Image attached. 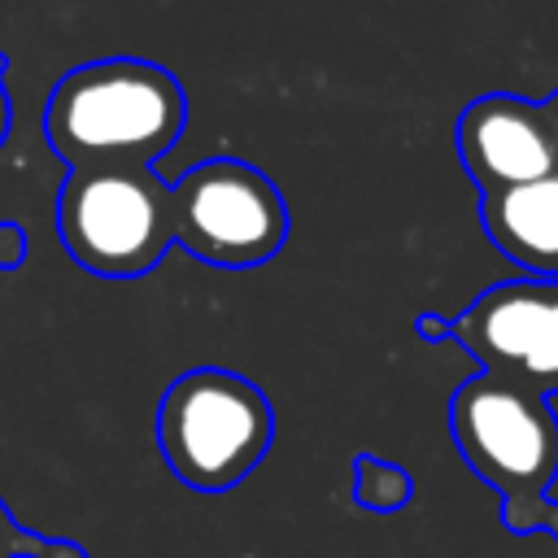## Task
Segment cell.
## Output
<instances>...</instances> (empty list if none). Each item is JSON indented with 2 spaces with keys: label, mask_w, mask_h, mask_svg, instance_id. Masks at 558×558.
<instances>
[{
  "label": "cell",
  "mask_w": 558,
  "mask_h": 558,
  "mask_svg": "<svg viewBox=\"0 0 558 558\" xmlns=\"http://www.w3.org/2000/svg\"><path fill=\"white\" fill-rule=\"evenodd\" d=\"M187 126L183 83L140 57H100L57 78L44 105V135L65 170L153 166Z\"/></svg>",
  "instance_id": "obj_1"
},
{
  "label": "cell",
  "mask_w": 558,
  "mask_h": 558,
  "mask_svg": "<svg viewBox=\"0 0 558 558\" xmlns=\"http://www.w3.org/2000/svg\"><path fill=\"white\" fill-rule=\"evenodd\" d=\"M545 113H549V126H554V140H558V92L545 96Z\"/></svg>",
  "instance_id": "obj_14"
},
{
  "label": "cell",
  "mask_w": 558,
  "mask_h": 558,
  "mask_svg": "<svg viewBox=\"0 0 558 558\" xmlns=\"http://www.w3.org/2000/svg\"><path fill=\"white\" fill-rule=\"evenodd\" d=\"M480 227L519 270L558 279V174L480 192Z\"/></svg>",
  "instance_id": "obj_8"
},
{
  "label": "cell",
  "mask_w": 558,
  "mask_h": 558,
  "mask_svg": "<svg viewBox=\"0 0 558 558\" xmlns=\"http://www.w3.org/2000/svg\"><path fill=\"white\" fill-rule=\"evenodd\" d=\"M275 440V410L266 392L227 371H183L157 405V449L170 475L196 493H227L248 480Z\"/></svg>",
  "instance_id": "obj_3"
},
{
  "label": "cell",
  "mask_w": 558,
  "mask_h": 558,
  "mask_svg": "<svg viewBox=\"0 0 558 558\" xmlns=\"http://www.w3.org/2000/svg\"><path fill=\"white\" fill-rule=\"evenodd\" d=\"M0 558H87V549H83L78 541L26 532V527L9 514V506L0 501Z\"/></svg>",
  "instance_id": "obj_10"
},
{
  "label": "cell",
  "mask_w": 558,
  "mask_h": 558,
  "mask_svg": "<svg viewBox=\"0 0 558 558\" xmlns=\"http://www.w3.org/2000/svg\"><path fill=\"white\" fill-rule=\"evenodd\" d=\"M449 432L462 462L501 497V523L514 536L549 532L558 541V410L501 375L475 371L449 397Z\"/></svg>",
  "instance_id": "obj_2"
},
{
  "label": "cell",
  "mask_w": 558,
  "mask_h": 558,
  "mask_svg": "<svg viewBox=\"0 0 558 558\" xmlns=\"http://www.w3.org/2000/svg\"><path fill=\"white\" fill-rule=\"evenodd\" d=\"M453 140H458V161L480 192L558 174V140L545 100H523L510 92L475 96L458 113Z\"/></svg>",
  "instance_id": "obj_7"
},
{
  "label": "cell",
  "mask_w": 558,
  "mask_h": 558,
  "mask_svg": "<svg viewBox=\"0 0 558 558\" xmlns=\"http://www.w3.org/2000/svg\"><path fill=\"white\" fill-rule=\"evenodd\" d=\"M414 497V480L405 466L375 458V453H357L353 458V501L371 514H397L405 510Z\"/></svg>",
  "instance_id": "obj_9"
},
{
  "label": "cell",
  "mask_w": 558,
  "mask_h": 558,
  "mask_svg": "<svg viewBox=\"0 0 558 558\" xmlns=\"http://www.w3.org/2000/svg\"><path fill=\"white\" fill-rule=\"evenodd\" d=\"M414 331H418L423 340H449V318H440V314H418V318H414Z\"/></svg>",
  "instance_id": "obj_13"
},
{
  "label": "cell",
  "mask_w": 558,
  "mask_h": 558,
  "mask_svg": "<svg viewBox=\"0 0 558 558\" xmlns=\"http://www.w3.org/2000/svg\"><path fill=\"white\" fill-rule=\"evenodd\" d=\"M449 340H458L480 371L501 375L527 392H558V279H506L484 288L458 318H449Z\"/></svg>",
  "instance_id": "obj_6"
},
{
  "label": "cell",
  "mask_w": 558,
  "mask_h": 558,
  "mask_svg": "<svg viewBox=\"0 0 558 558\" xmlns=\"http://www.w3.org/2000/svg\"><path fill=\"white\" fill-rule=\"evenodd\" d=\"M288 205L270 174L240 157H209L170 183V235L218 270L266 266L288 240Z\"/></svg>",
  "instance_id": "obj_5"
},
{
  "label": "cell",
  "mask_w": 558,
  "mask_h": 558,
  "mask_svg": "<svg viewBox=\"0 0 558 558\" xmlns=\"http://www.w3.org/2000/svg\"><path fill=\"white\" fill-rule=\"evenodd\" d=\"M26 262V231L17 222H0V270H17Z\"/></svg>",
  "instance_id": "obj_11"
},
{
  "label": "cell",
  "mask_w": 558,
  "mask_h": 558,
  "mask_svg": "<svg viewBox=\"0 0 558 558\" xmlns=\"http://www.w3.org/2000/svg\"><path fill=\"white\" fill-rule=\"evenodd\" d=\"M61 248L100 279L148 275L170 235V183L153 166H92L65 170L57 192Z\"/></svg>",
  "instance_id": "obj_4"
},
{
  "label": "cell",
  "mask_w": 558,
  "mask_h": 558,
  "mask_svg": "<svg viewBox=\"0 0 558 558\" xmlns=\"http://www.w3.org/2000/svg\"><path fill=\"white\" fill-rule=\"evenodd\" d=\"M9 126H13V105H9V57L0 52V144L9 140Z\"/></svg>",
  "instance_id": "obj_12"
}]
</instances>
